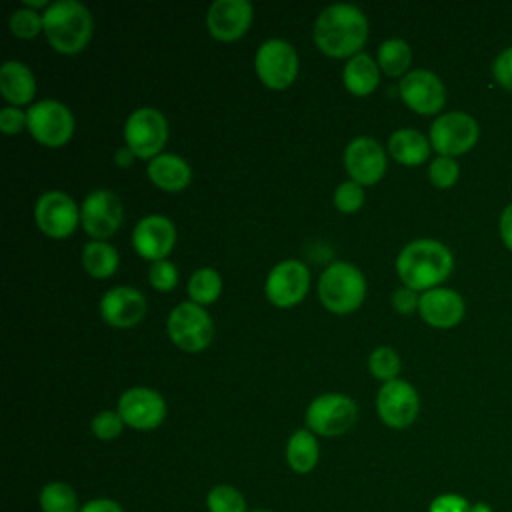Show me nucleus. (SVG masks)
I'll return each instance as SVG.
<instances>
[{
    "mask_svg": "<svg viewBox=\"0 0 512 512\" xmlns=\"http://www.w3.org/2000/svg\"><path fill=\"white\" fill-rule=\"evenodd\" d=\"M38 504L42 512H80V502L76 490L60 480L48 482L38 494Z\"/></svg>",
    "mask_w": 512,
    "mask_h": 512,
    "instance_id": "obj_28",
    "label": "nucleus"
},
{
    "mask_svg": "<svg viewBox=\"0 0 512 512\" xmlns=\"http://www.w3.org/2000/svg\"><path fill=\"white\" fill-rule=\"evenodd\" d=\"M460 176V166L450 156H436L428 164V178L436 188H450Z\"/></svg>",
    "mask_w": 512,
    "mask_h": 512,
    "instance_id": "obj_34",
    "label": "nucleus"
},
{
    "mask_svg": "<svg viewBox=\"0 0 512 512\" xmlns=\"http://www.w3.org/2000/svg\"><path fill=\"white\" fill-rule=\"evenodd\" d=\"M254 70L268 88H288L298 74V54L290 42L282 38H270L256 50Z\"/></svg>",
    "mask_w": 512,
    "mask_h": 512,
    "instance_id": "obj_10",
    "label": "nucleus"
},
{
    "mask_svg": "<svg viewBox=\"0 0 512 512\" xmlns=\"http://www.w3.org/2000/svg\"><path fill=\"white\" fill-rule=\"evenodd\" d=\"M248 512H272V510H266V508H256V510H248Z\"/></svg>",
    "mask_w": 512,
    "mask_h": 512,
    "instance_id": "obj_47",
    "label": "nucleus"
},
{
    "mask_svg": "<svg viewBox=\"0 0 512 512\" xmlns=\"http://www.w3.org/2000/svg\"><path fill=\"white\" fill-rule=\"evenodd\" d=\"M42 20L48 44L60 54H78L92 38V14L76 0H56L48 4Z\"/></svg>",
    "mask_w": 512,
    "mask_h": 512,
    "instance_id": "obj_3",
    "label": "nucleus"
},
{
    "mask_svg": "<svg viewBox=\"0 0 512 512\" xmlns=\"http://www.w3.org/2000/svg\"><path fill=\"white\" fill-rule=\"evenodd\" d=\"M80 222L94 240L110 238L124 222V206L112 190H92L80 206Z\"/></svg>",
    "mask_w": 512,
    "mask_h": 512,
    "instance_id": "obj_12",
    "label": "nucleus"
},
{
    "mask_svg": "<svg viewBox=\"0 0 512 512\" xmlns=\"http://www.w3.org/2000/svg\"><path fill=\"white\" fill-rule=\"evenodd\" d=\"M118 414L122 416L124 424L134 430H154L166 418V402L160 392L134 386L122 392L118 398Z\"/></svg>",
    "mask_w": 512,
    "mask_h": 512,
    "instance_id": "obj_15",
    "label": "nucleus"
},
{
    "mask_svg": "<svg viewBox=\"0 0 512 512\" xmlns=\"http://www.w3.org/2000/svg\"><path fill=\"white\" fill-rule=\"evenodd\" d=\"M28 132L42 146H64L74 132V116L68 106L58 100L34 102L28 110Z\"/></svg>",
    "mask_w": 512,
    "mask_h": 512,
    "instance_id": "obj_9",
    "label": "nucleus"
},
{
    "mask_svg": "<svg viewBox=\"0 0 512 512\" xmlns=\"http://www.w3.org/2000/svg\"><path fill=\"white\" fill-rule=\"evenodd\" d=\"M126 146L138 158H156L168 140V122L164 114L152 106L136 108L124 124Z\"/></svg>",
    "mask_w": 512,
    "mask_h": 512,
    "instance_id": "obj_8",
    "label": "nucleus"
},
{
    "mask_svg": "<svg viewBox=\"0 0 512 512\" xmlns=\"http://www.w3.org/2000/svg\"><path fill=\"white\" fill-rule=\"evenodd\" d=\"M498 232H500V240L502 244L512 252V202L504 206V210L500 212V220H498Z\"/></svg>",
    "mask_w": 512,
    "mask_h": 512,
    "instance_id": "obj_42",
    "label": "nucleus"
},
{
    "mask_svg": "<svg viewBox=\"0 0 512 512\" xmlns=\"http://www.w3.org/2000/svg\"><path fill=\"white\" fill-rule=\"evenodd\" d=\"M132 158H134V152L128 148V146H122L118 152H116V160L120 166H130L132 164Z\"/></svg>",
    "mask_w": 512,
    "mask_h": 512,
    "instance_id": "obj_44",
    "label": "nucleus"
},
{
    "mask_svg": "<svg viewBox=\"0 0 512 512\" xmlns=\"http://www.w3.org/2000/svg\"><path fill=\"white\" fill-rule=\"evenodd\" d=\"M320 460V446L312 430H294L286 444V462L296 474H308Z\"/></svg>",
    "mask_w": 512,
    "mask_h": 512,
    "instance_id": "obj_26",
    "label": "nucleus"
},
{
    "mask_svg": "<svg viewBox=\"0 0 512 512\" xmlns=\"http://www.w3.org/2000/svg\"><path fill=\"white\" fill-rule=\"evenodd\" d=\"M478 138H480L478 122L462 110H452L436 116V120L430 124V134H428L432 150H436L438 156H450V158L472 150Z\"/></svg>",
    "mask_w": 512,
    "mask_h": 512,
    "instance_id": "obj_5",
    "label": "nucleus"
},
{
    "mask_svg": "<svg viewBox=\"0 0 512 512\" xmlns=\"http://www.w3.org/2000/svg\"><path fill=\"white\" fill-rule=\"evenodd\" d=\"M368 370L382 382L396 380L400 372V356L390 346H378L368 356Z\"/></svg>",
    "mask_w": 512,
    "mask_h": 512,
    "instance_id": "obj_32",
    "label": "nucleus"
},
{
    "mask_svg": "<svg viewBox=\"0 0 512 512\" xmlns=\"http://www.w3.org/2000/svg\"><path fill=\"white\" fill-rule=\"evenodd\" d=\"M418 304H420L418 292L408 286H402V288L394 290V294H392V306L400 314H410V312L418 310Z\"/></svg>",
    "mask_w": 512,
    "mask_h": 512,
    "instance_id": "obj_41",
    "label": "nucleus"
},
{
    "mask_svg": "<svg viewBox=\"0 0 512 512\" xmlns=\"http://www.w3.org/2000/svg\"><path fill=\"white\" fill-rule=\"evenodd\" d=\"M368 40V18L354 4H330L314 22V42L320 52L346 58L356 56Z\"/></svg>",
    "mask_w": 512,
    "mask_h": 512,
    "instance_id": "obj_1",
    "label": "nucleus"
},
{
    "mask_svg": "<svg viewBox=\"0 0 512 512\" xmlns=\"http://www.w3.org/2000/svg\"><path fill=\"white\" fill-rule=\"evenodd\" d=\"M472 512H490V510H488L484 504H474V506H472Z\"/></svg>",
    "mask_w": 512,
    "mask_h": 512,
    "instance_id": "obj_45",
    "label": "nucleus"
},
{
    "mask_svg": "<svg viewBox=\"0 0 512 512\" xmlns=\"http://www.w3.org/2000/svg\"><path fill=\"white\" fill-rule=\"evenodd\" d=\"M492 78L498 86L512 90V46L502 50L492 62Z\"/></svg>",
    "mask_w": 512,
    "mask_h": 512,
    "instance_id": "obj_39",
    "label": "nucleus"
},
{
    "mask_svg": "<svg viewBox=\"0 0 512 512\" xmlns=\"http://www.w3.org/2000/svg\"><path fill=\"white\" fill-rule=\"evenodd\" d=\"M120 262L118 250L104 240H90L82 248V264L92 278H108Z\"/></svg>",
    "mask_w": 512,
    "mask_h": 512,
    "instance_id": "obj_27",
    "label": "nucleus"
},
{
    "mask_svg": "<svg viewBox=\"0 0 512 512\" xmlns=\"http://www.w3.org/2000/svg\"><path fill=\"white\" fill-rule=\"evenodd\" d=\"M10 30L18 38H34L38 32H44L42 14H38L34 8L24 6L10 16Z\"/></svg>",
    "mask_w": 512,
    "mask_h": 512,
    "instance_id": "obj_33",
    "label": "nucleus"
},
{
    "mask_svg": "<svg viewBox=\"0 0 512 512\" xmlns=\"http://www.w3.org/2000/svg\"><path fill=\"white\" fill-rule=\"evenodd\" d=\"M0 90L10 104H28L36 94V78L24 62L6 60L0 68Z\"/></svg>",
    "mask_w": 512,
    "mask_h": 512,
    "instance_id": "obj_23",
    "label": "nucleus"
},
{
    "mask_svg": "<svg viewBox=\"0 0 512 512\" xmlns=\"http://www.w3.org/2000/svg\"><path fill=\"white\" fill-rule=\"evenodd\" d=\"M400 98L416 114L432 116L444 108L446 88H444L442 80L432 70L416 68L402 76Z\"/></svg>",
    "mask_w": 512,
    "mask_h": 512,
    "instance_id": "obj_14",
    "label": "nucleus"
},
{
    "mask_svg": "<svg viewBox=\"0 0 512 512\" xmlns=\"http://www.w3.org/2000/svg\"><path fill=\"white\" fill-rule=\"evenodd\" d=\"M124 420L122 416L118 414V410H102L98 412L92 422H90V428H92V434L100 440H114L122 434V428H124Z\"/></svg>",
    "mask_w": 512,
    "mask_h": 512,
    "instance_id": "obj_35",
    "label": "nucleus"
},
{
    "mask_svg": "<svg viewBox=\"0 0 512 512\" xmlns=\"http://www.w3.org/2000/svg\"><path fill=\"white\" fill-rule=\"evenodd\" d=\"M412 62V48L402 38H388L378 48V66L388 76H400Z\"/></svg>",
    "mask_w": 512,
    "mask_h": 512,
    "instance_id": "obj_29",
    "label": "nucleus"
},
{
    "mask_svg": "<svg viewBox=\"0 0 512 512\" xmlns=\"http://www.w3.org/2000/svg\"><path fill=\"white\" fill-rule=\"evenodd\" d=\"M344 166L354 182L376 184L386 172V152L370 136H358L344 150Z\"/></svg>",
    "mask_w": 512,
    "mask_h": 512,
    "instance_id": "obj_18",
    "label": "nucleus"
},
{
    "mask_svg": "<svg viewBox=\"0 0 512 512\" xmlns=\"http://www.w3.org/2000/svg\"><path fill=\"white\" fill-rule=\"evenodd\" d=\"M38 228L50 238L70 236L80 222V208L62 190L44 192L34 208Z\"/></svg>",
    "mask_w": 512,
    "mask_h": 512,
    "instance_id": "obj_16",
    "label": "nucleus"
},
{
    "mask_svg": "<svg viewBox=\"0 0 512 512\" xmlns=\"http://www.w3.org/2000/svg\"><path fill=\"white\" fill-rule=\"evenodd\" d=\"M376 412L390 428H408L420 412V396L416 388L402 378L384 382L376 396Z\"/></svg>",
    "mask_w": 512,
    "mask_h": 512,
    "instance_id": "obj_11",
    "label": "nucleus"
},
{
    "mask_svg": "<svg viewBox=\"0 0 512 512\" xmlns=\"http://www.w3.org/2000/svg\"><path fill=\"white\" fill-rule=\"evenodd\" d=\"M454 256L446 244L434 238L408 242L396 256V272L404 286L426 292L438 288L452 272Z\"/></svg>",
    "mask_w": 512,
    "mask_h": 512,
    "instance_id": "obj_2",
    "label": "nucleus"
},
{
    "mask_svg": "<svg viewBox=\"0 0 512 512\" xmlns=\"http://www.w3.org/2000/svg\"><path fill=\"white\" fill-rule=\"evenodd\" d=\"M310 286V272L300 260H282L266 276V298L278 308H290L304 300Z\"/></svg>",
    "mask_w": 512,
    "mask_h": 512,
    "instance_id": "obj_13",
    "label": "nucleus"
},
{
    "mask_svg": "<svg viewBox=\"0 0 512 512\" xmlns=\"http://www.w3.org/2000/svg\"><path fill=\"white\" fill-rule=\"evenodd\" d=\"M166 328L170 340L184 352L204 350L214 336L210 314L196 302H180L176 308H172Z\"/></svg>",
    "mask_w": 512,
    "mask_h": 512,
    "instance_id": "obj_7",
    "label": "nucleus"
},
{
    "mask_svg": "<svg viewBox=\"0 0 512 512\" xmlns=\"http://www.w3.org/2000/svg\"><path fill=\"white\" fill-rule=\"evenodd\" d=\"M132 244L146 260H166L176 244V226L162 214H148L134 226Z\"/></svg>",
    "mask_w": 512,
    "mask_h": 512,
    "instance_id": "obj_17",
    "label": "nucleus"
},
{
    "mask_svg": "<svg viewBox=\"0 0 512 512\" xmlns=\"http://www.w3.org/2000/svg\"><path fill=\"white\" fill-rule=\"evenodd\" d=\"M80 512H124L112 498H92L80 506Z\"/></svg>",
    "mask_w": 512,
    "mask_h": 512,
    "instance_id": "obj_43",
    "label": "nucleus"
},
{
    "mask_svg": "<svg viewBox=\"0 0 512 512\" xmlns=\"http://www.w3.org/2000/svg\"><path fill=\"white\" fill-rule=\"evenodd\" d=\"M254 8L248 0H216L206 12L208 32L222 42L238 40L252 24Z\"/></svg>",
    "mask_w": 512,
    "mask_h": 512,
    "instance_id": "obj_19",
    "label": "nucleus"
},
{
    "mask_svg": "<svg viewBox=\"0 0 512 512\" xmlns=\"http://www.w3.org/2000/svg\"><path fill=\"white\" fill-rule=\"evenodd\" d=\"M342 80H344V86L350 94L368 96L378 86L380 66L368 54L358 52L356 56H352L346 62L344 72H342Z\"/></svg>",
    "mask_w": 512,
    "mask_h": 512,
    "instance_id": "obj_25",
    "label": "nucleus"
},
{
    "mask_svg": "<svg viewBox=\"0 0 512 512\" xmlns=\"http://www.w3.org/2000/svg\"><path fill=\"white\" fill-rule=\"evenodd\" d=\"M148 280H150L154 290L170 292L178 282V268L170 260L152 262L150 268H148Z\"/></svg>",
    "mask_w": 512,
    "mask_h": 512,
    "instance_id": "obj_37",
    "label": "nucleus"
},
{
    "mask_svg": "<svg viewBox=\"0 0 512 512\" xmlns=\"http://www.w3.org/2000/svg\"><path fill=\"white\" fill-rule=\"evenodd\" d=\"M430 150H432L430 140L414 128H400L392 132L388 138L390 156L404 166L424 164L430 156Z\"/></svg>",
    "mask_w": 512,
    "mask_h": 512,
    "instance_id": "obj_24",
    "label": "nucleus"
},
{
    "mask_svg": "<svg viewBox=\"0 0 512 512\" xmlns=\"http://www.w3.org/2000/svg\"><path fill=\"white\" fill-rule=\"evenodd\" d=\"M208 512H248L244 494L232 484H216L206 494Z\"/></svg>",
    "mask_w": 512,
    "mask_h": 512,
    "instance_id": "obj_31",
    "label": "nucleus"
},
{
    "mask_svg": "<svg viewBox=\"0 0 512 512\" xmlns=\"http://www.w3.org/2000/svg\"><path fill=\"white\" fill-rule=\"evenodd\" d=\"M150 180L166 192H180L192 180L190 164L178 154H158L148 162Z\"/></svg>",
    "mask_w": 512,
    "mask_h": 512,
    "instance_id": "obj_22",
    "label": "nucleus"
},
{
    "mask_svg": "<svg viewBox=\"0 0 512 512\" xmlns=\"http://www.w3.org/2000/svg\"><path fill=\"white\" fill-rule=\"evenodd\" d=\"M24 128H28L26 112L18 110L16 106H6L0 110V130L4 134H18Z\"/></svg>",
    "mask_w": 512,
    "mask_h": 512,
    "instance_id": "obj_40",
    "label": "nucleus"
},
{
    "mask_svg": "<svg viewBox=\"0 0 512 512\" xmlns=\"http://www.w3.org/2000/svg\"><path fill=\"white\" fill-rule=\"evenodd\" d=\"M188 296L192 298V302L204 306V304H212L218 300L220 292H222V276L210 268H198L196 272H192L190 280H188Z\"/></svg>",
    "mask_w": 512,
    "mask_h": 512,
    "instance_id": "obj_30",
    "label": "nucleus"
},
{
    "mask_svg": "<svg viewBox=\"0 0 512 512\" xmlns=\"http://www.w3.org/2000/svg\"><path fill=\"white\" fill-rule=\"evenodd\" d=\"M42 4H44V0H34V2H32V0H26V6H28V8H30V6H42Z\"/></svg>",
    "mask_w": 512,
    "mask_h": 512,
    "instance_id": "obj_46",
    "label": "nucleus"
},
{
    "mask_svg": "<svg viewBox=\"0 0 512 512\" xmlns=\"http://www.w3.org/2000/svg\"><path fill=\"white\" fill-rule=\"evenodd\" d=\"M366 296V278L350 262L330 264L318 280V298L326 310L348 314L356 310Z\"/></svg>",
    "mask_w": 512,
    "mask_h": 512,
    "instance_id": "obj_4",
    "label": "nucleus"
},
{
    "mask_svg": "<svg viewBox=\"0 0 512 512\" xmlns=\"http://www.w3.org/2000/svg\"><path fill=\"white\" fill-rule=\"evenodd\" d=\"M418 312L426 324L446 330L462 322L466 304L456 290L438 286L420 294Z\"/></svg>",
    "mask_w": 512,
    "mask_h": 512,
    "instance_id": "obj_21",
    "label": "nucleus"
},
{
    "mask_svg": "<svg viewBox=\"0 0 512 512\" xmlns=\"http://www.w3.org/2000/svg\"><path fill=\"white\" fill-rule=\"evenodd\" d=\"M358 420L356 402L340 392L316 396L306 408V424L314 434L332 438L348 432Z\"/></svg>",
    "mask_w": 512,
    "mask_h": 512,
    "instance_id": "obj_6",
    "label": "nucleus"
},
{
    "mask_svg": "<svg viewBox=\"0 0 512 512\" xmlns=\"http://www.w3.org/2000/svg\"><path fill=\"white\" fill-rule=\"evenodd\" d=\"M428 512H472V504L456 492H444L432 498L428 504Z\"/></svg>",
    "mask_w": 512,
    "mask_h": 512,
    "instance_id": "obj_38",
    "label": "nucleus"
},
{
    "mask_svg": "<svg viewBox=\"0 0 512 512\" xmlns=\"http://www.w3.org/2000/svg\"><path fill=\"white\" fill-rule=\"evenodd\" d=\"M100 314L114 328L136 326L146 314V298L132 286H114L102 296Z\"/></svg>",
    "mask_w": 512,
    "mask_h": 512,
    "instance_id": "obj_20",
    "label": "nucleus"
},
{
    "mask_svg": "<svg viewBox=\"0 0 512 512\" xmlns=\"http://www.w3.org/2000/svg\"><path fill=\"white\" fill-rule=\"evenodd\" d=\"M334 204L340 212L352 214L356 210H360V206L364 204V190L362 184L354 182V180H346L342 182L336 190H334Z\"/></svg>",
    "mask_w": 512,
    "mask_h": 512,
    "instance_id": "obj_36",
    "label": "nucleus"
}]
</instances>
